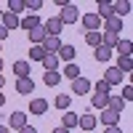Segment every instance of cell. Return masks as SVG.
Wrapping results in <instances>:
<instances>
[{
  "mask_svg": "<svg viewBox=\"0 0 133 133\" xmlns=\"http://www.w3.org/2000/svg\"><path fill=\"white\" fill-rule=\"evenodd\" d=\"M0 133H11V128L8 125H0Z\"/></svg>",
  "mask_w": 133,
  "mask_h": 133,
  "instance_id": "41",
  "label": "cell"
},
{
  "mask_svg": "<svg viewBox=\"0 0 133 133\" xmlns=\"http://www.w3.org/2000/svg\"><path fill=\"white\" fill-rule=\"evenodd\" d=\"M43 48H45V53H59L61 40H59V37H53V35H45V40H43Z\"/></svg>",
  "mask_w": 133,
  "mask_h": 133,
  "instance_id": "12",
  "label": "cell"
},
{
  "mask_svg": "<svg viewBox=\"0 0 133 133\" xmlns=\"http://www.w3.org/2000/svg\"><path fill=\"white\" fill-rule=\"evenodd\" d=\"M3 104H5V96H3V93H0V107H3Z\"/></svg>",
  "mask_w": 133,
  "mask_h": 133,
  "instance_id": "42",
  "label": "cell"
},
{
  "mask_svg": "<svg viewBox=\"0 0 133 133\" xmlns=\"http://www.w3.org/2000/svg\"><path fill=\"white\" fill-rule=\"evenodd\" d=\"M43 29H45V35H53V37H59V35H61V29H64V24L59 21V16H53V19H48L45 24H43Z\"/></svg>",
  "mask_w": 133,
  "mask_h": 133,
  "instance_id": "5",
  "label": "cell"
},
{
  "mask_svg": "<svg viewBox=\"0 0 133 133\" xmlns=\"http://www.w3.org/2000/svg\"><path fill=\"white\" fill-rule=\"evenodd\" d=\"M91 91H96V96H109V91H112V88H109L104 80H98L96 85H91Z\"/></svg>",
  "mask_w": 133,
  "mask_h": 133,
  "instance_id": "29",
  "label": "cell"
},
{
  "mask_svg": "<svg viewBox=\"0 0 133 133\" xmlns=\"http://www.w3.org/2000/svg\"><path fill=\"white\" fill-rule=\"evenodd\" d=\"M53 133H69V130H66V128H61V125H59V128H53Z\"/></svg>",
  "mask_w": 133,
  "mask_h": 133,
  "instance_id": "40",
  "label": "cell"
},
{
  "mask_svg": "<svg viewBox=\"0 0 133 133\" xmlns=\"http://www.w3.org/2000/svg\"><path fill=\"white\" fill-rule=\"evenodd\" d=\"M19 133H37V128H32V125H24V128H21Z\"/></svg>",
  "mask_w": 133,
  "mask_h": 133,
  "instance_id": "37",
  "label": "cell"
},
{
  "mask_svg": "<svg viewBox=\"0 0 133 133\" xmlns=\"http://www.w3.org/2000/svg\"><path fill=\"white\" fill-rule=\"evenodd\" d=\"M43 66H45V72H59V56L56 53H45Z\"/></svg>",
  "mask_w": 133,
  "mask_h": 133,
  "instance_id": "15",
  "label": "cell"
},
{
  "mask_svg": "<svg viewBox=\"0 0 133 133\" xmlns=\"http://www.w3.org/2000/svg\"><path fill=\"white\" fill-rule=\"evenodd\" d=\"M3 85H5V77H3V75H0V88H3Z\"/></svg>",
  "mask_w": 133,
  "mask_h": 133,
  "instance_id": "43",
  "label": "cell"
},
{
  "mask_svg": "<svg viewBox=\"0 0 133 133\" xmlns=\"http://www.w3.org/2000/svg\"><path fill=\"white\" fill-rule=\"evenodd\" d=\"M29 112L32 115H45L48 112V101H45V98H32V101H29Z\"/></svg>",
  "mask_w": 133,
  "mask_h": 133,
  "instance_id": "9",
  "label": "cell"
},
{
  "mask_svg": "<svg viewBox=\"0 0 133 133\" xmlns=\"http://www.w3.org/2000/svg\"><path fill=\"white\" fill-rule=\"evenodd\" d=\"M24 8L32 11V16H37V11L43 8V0H24Z\"/></svg>",
  "mask_w": 133,
  "mask_h": 133,
  "instance_id": "32",
  "label": "cell"
},
{
  "mask_svg": "<svg viewBox=\"0 0 133 133\" xmlns=\"http://www.w3.org/2000/svg\"><path fill=\"white\" fill-rule=\"evenodd\" d=\"M120 98H123V101L128 104L130 98H133V85H125V88H123V96H120Z\"/></svg>",
  "mask_w": 133,
  "mask_h": 133,
  "instance_id": "36",
  "label": "cell"
},
{
  "mask_svg": "<svg viewBox=\"0 0 133 133\" xmlns=\"http://www.w3.org/2000/svg\"><path fill=\"white\" fill-rule=\"evenodd\" d=\"M83 27H85V32H101V19L96 14H85L83 16Z\"/></svg>",
  "mask_w": 133,
  "mask_h": 133,
  "instance_id": "2",
  "label": "cell"
},
{
  "mask_svg": "<svg viewBox=\"0 0 133 133\" xmlns=\"http://www.w3.org/2000/svg\"><path fill=\"white\" fill-rule=\"evenodd\" d=\"M101 80H104L109 88H112V85H117V83H123V72H120L117 66H109V69L104 72V77H101Z\"/></svg>",
  "mask_w": 133,
  "mask_h": 133,
  "instance_id": "3",
  "label": "cell"
},
{
  "mask_svg": "<svg viewBox=\"0 0 133 133\" xmlns=\"http://www.w3.org/2000/svg\"><path fill=\"white\" fill-rule=\"evenodd\" d=\"M104 133H123V130H120V128H117V125H109V128H107V130H104Z\"/></svg>",
  "mask_w": 133,
  "mask_h": 133,
  "instance_id": "39",
  "label": "cell"
},
{
  "mask_svg": "<svg viewBox=\"0 0 133 133\" xmlns=\"http://www.w3.org/2000/svg\"><path fill=\"white\" fill-rule=\"evenodd\" d=\"M59 80H61V75L59 72H45V77H43V83H45V85H59Z\"/></svg>",
  "mask_w": 133,
  "mask_h": 133,
  "instance_id": "33",
  "label": "cell"
},
{
  "mask_svg": "<svg viewBox=\"0 0 133 133\" xmlns=\"http://www.w3.org/2000/svg\"><path fill=\"white\" fill-rule=\"evenodd\" d=\"M32 91H35V83H32V77H19V80H16V93L29 96Z\"/></svg>",
  "mask_w": 133,
  "mask_h": 133,
  "instance_id": "7",
  "label": "cell"
},
{
  "mask_svg": "<svg viewBox=\"0 0 133 133\" xmlns=\"http://www.w3.org/2000/svg\"><path fill=\"white\" fill-rule=\"evenodd\" d=\"M120 43V35H112V32H101V45H107V48H115Z\"/></svg>",
  "mask_w": 133,
  "mask_h": 133,
  "instance_id": "23",
  "label": "cell"
},
{
  "mask_svg": "<svg viewBox=\"0 0 133 133\" xmlns=\"http://www.w3.org/2000/svg\"><path fill=\"white\" fill-rule=\"evenodd\" d=\"M0 21H3V27L11 32V29H16L19 24H21V19L16 16V14H11V11H3V19H0Z\"/></svg>",
  "mask_w": 133,
  "mask_h": 133,
  "instance_id": "8",
  "label": "cell"
},
{
  "mask_svg": "<svg viewBox=\"0 0 133 133\" xmlns=\"http://www.w3.org/2000/svg\"><path fill=\"white\" fill-rule=\"evenodd\" d=\"M109 109H115V112L123 115V109H125V101L120 96H109Z\"/></svg>",
  "mask_w": 133,
  "mask_h": 133,
  "instance_id": "28",
  "label": "cell"
},
{
  "mask_svg": "<svg viewBox=\"0 0 133 133\" xmlns=\"http://www.w3.org/2000/svg\"><path fill=\"white\" fill-rule=\"evenodd\" d=\"M75 53H77V51H75L72 45H61V48H59V53H56V56H59V59H64V61H69V64H72V59H75Z\"/></svg>",
  "mask_w": 133,
  "mask_h": 133,
  "instance_id": "24",
  "label": "cell"
},
{
  "mask_svg": "<svg viewBox=\"0 0 133 133\" xmlns=\"http://www.w3.org/2000/svg\"><path fill=\"white\" fill-rule=\"evenodd\" d=\"M91 104H93L96 109H107V107H109V96H93Z\"/></svg>",
  "mask_w": 133,
  "mask_h": 133,
  "instance_id": "34",
  "label": "cell"
},
{
  "mask_svg": "<svg viewBox=\"0 0 133 133\" xmlns=\"http://www.w3.org/2000/svg\"><path fill=\"white\" fill-rule=\"evenodd\" d=\"M24 125H29L24 112H11V115H8V128H16V130H21Z\"/></svg>",
  "mask_w": 133,
  "mask_h": 133,
  "instance_id": "6",
  "label": "cell"
},
{
  "mask_svg": "<svg viewBox=\"0 0 133 133\" xmlns=\"http://www.w3.org/2000/svg\"><path fill=\"white\" fill-rule=\"evenodd\" d=\"M115 51H117V56H130V51H133V43H130V40H120L117 45H115Z\"/></svg>",
  "mask_w": 133,
  "mask_h": 133,
  "instance_id": "21",
  "label": "cell"
},
{
  "mask_svg": "<svg viewBox=\"0 0 133 133\" xmlns=\"http://www.w3.org/2000/svg\"><path fill=\"white\" fill-rule=\"evenodd\" d=\"M61 77H69V80H77V77H80V66H77L75 61H72V64H66V66H64V75H61Z\"/></svg>",
  "mask_w": 133,
  "mask_h": 133,
  "instance_id": "25",
  "label": "cell"
},
{
  "mask_svg": "<svg viewBox=\"0 0 133 133\" xmlns=\"http://www.w3.org/2000/svg\"><path fill=\"white\" fill-rule=\"evenodd\" d=\"M85 43L88 45H101V32H85Z\"/></svg>",
  "mask_w": 133,
  "mask_h": 133,
  "instance_id": "31",
  "label": "cell"
},
{
  "mask_svg": "<svg viewBox=\"0 0 133 133\" xmlns=\"http://www.w3.org/2000/svg\"><path fill=\"white\" fill-rule=\"evenodd\" d=\"M5 37H8V29H5V27H3V24H0V43H3V40H5Z\"/></svg>",
  "mask_w": 133,
  "mask_h": 133,
  "instance_id": "38",
  "label": "cell"
},
{
  "mask_svg": "<svg viewBox=\"0 0 133 133\" xmlns=\"http://www.w3.org/2000/svg\"><path fill=\"white\" fill-rule=\"evenodd\" d=\"M93 56H96V61H109V59H112V48L96 45V48H93Z\"/></svg>",
  "mask_w": 133,
  "mask_h": 133,
  "instance_id": "18",
  "label": "cell"
},
{
  "mask_svg": "<svg viewBox=\"0 0 133 133\" xmlns=\"http://www.w3.org/2000/svg\"><path fill=\"white\" fill-rule=\"evenodd\" d=\"M96 16H98V19H104V21H107V19H112V16H115V5H112V3H107V0H98V14H96Z\"/></svg>",
  "mask_w": 133,
  "mask_h": 133,
  "instance_id": "10",
  "label": "cell"
},
{
  "mask_svg": "<svg viewBox=\"0 0 133 133\" xmlns=\"http://www.w3.org/2000/svg\"><path fill=\"white\" fill-rule=\"evenodd\" d=\"M77 117H80V115H75V112H69V109H66L64 117H61V128H66V130L77 128Z\"/></svg>",
  "mask_w": 133,
  "mask_h": 133,
  "instance_id": "16",
  "label": "cell"
},
{
  "mask_svg": "<svg viewBox=\"0 0 133 133\" xmlns=\"http://www.w3.org/2000/svg\"><path fill=\"white\" fill-rule=\"evenodd\" d=\"M19 27H24V29H35V27H40V16H27V19H21V24Z\"/></svg>",
  "mask_w": 133,
  "mask_h": 133,
  "instance_id": "27",
  "label": "cell"
},
{
  "mask_svg": "<svg viewBox=\"0 0 133 133\" xmlns=\"http://www.w3.org/2000/svg\"><path fill=\"white\" fill-rule=\"evenodd\" d=\"M8 11L19 16V11H24V0H8Z\"/></svg>",
  "mask_w": 133,
  "mask_h": 133,
  "instance_id": "35",
  "label": "cell"
},
{
  "mask_svg": "<svg viewBox=\"0 0 133 133\" xmlns=\"http://www.w3.org/2000/svg\"><path fill=\"white\" fill-rule=\"evenodd\" d=\"M72 93H75V96H85V93H91V80H85V77H77V80H72Z\"/></svg>",
  "mask_w": 133,
  "mask_h": 133,
  "instance_id": "4",
  "label": "cell"
},
{
  "mask_svg": "<svg viewBox=\"0 0 133 133\" xmlns=\"http://www.w3.org/2000/svg\"><path fill=\"white\" fill-rule=\"evenodd\" d=\"M77 125H80L83 130H93V128H96V117H93L91 112H85V115L77 117Z\"/></svg>",
  "mask_w": 133,
  "mask_h": 133,
  "instance_id": "14",
  "label": "cell"
},
{
  "mask_svg": "<svg viewBox=\"0 0 133 133\" xmlns=\"http://www.w3.org/2000/svg\"><path fill=\"white\" fill-rule=\"evenodd\" d=\"M117 120H120V112H115V109H101V123L109 128V125H117Z\"/></svg>",
  "mask_w": 133,
  "mask_h": 133,
  "instance_id": "11",
  "label": "cell"
},
{
  "mask_svg": "<svg viewBox=\"0 0 133 133\" xmlns=\"http://www.w3.org/2000/svg\"><path fill=\"white\" fill-rule=\"evenodd\" d=\"M45 59V48L43 45H32L29 48V61H43Z\"/></svg>",
  "mask_w": 133,
  "mask_h": 133,
  "instance_id": "26",
  "label": "cell"
},
{
  "mask_svg": "<svg viewBox=\"0 0 133 133\" xmlns=\"http://www.w3.org/2000/svg\"><path fill=\"white\" fill-rule=\"evenodd\" d=\"M112 5H115V16H120V19L130 14V3L128 0H120V3H112Z\"/></svg>",
  "mask_w": 133,
  "mask_h": 133,
  "instance_id": "22",
  "label": "cell"
},
{
  "mask_svg": "<svg viewBox=\"0 0 133 133\" xmlns=\"http://www.w3.org/2000/svg\"><path fill=\"white\" fill-rule=\"evenodd\" d=\"M14 75L19 77H29V61H14Z\"/></svg>",
  "mask_w": 133,
  "mask_h": 133,
  "instance_id": "19",
  "label": "cell"
},
{
  "mask_svg": "<svg viewBox=\"0 0 133 133\" xmlns=\"http://www.w3.org/2000/svg\"><path fill=\"white\" fill-rule=\"evenodd\" d=\"M77 19H80V11H77V5H72V3L59 11V21L61 24H75Z\"/></svg>",
  "mask_w": 133,
  "mask_h": 133,
  "instance_id": "1",
  "label": "cell"
},
{
  "mask_svg": "<svg viewBox=\"0 0 133 133\" xmlns=\"http://www.w3.org/2000/svg\"><path fill=\"white\" fill-rule=\"evenodd\" d=\"M117 69L123 75H130L133 72V59L130 56H117Z\"/></svg>",
  "mask_w": 133,
  "mask_h": 133,
  "instance_id": "17",
  "label": "cell"
},
{
  "mask_svg": "<svg viewBox=\"0 0 133 133\" xmlns=\"http://www.w3.org/2000/svg\"><path fill=\"white\" fill-rule=\"evenodd\" d=\"M120 29H123V19H120V16H112V19L104 21V32H112V35H117Z\"/></svg>",
  "mask_w": 133,
  "mask_h": 133,
  "instance_id": "13",
  "label": "cell"
},
{
  "mask_svg": "<svg viewBox=\"0 0 133 133\" xmlns=\"http://www.w3.org/2000/svg\"><path fill=\"white\" fill-rule=\"evenodd\" d=\"M0 19H3V11H0Z\"/></svg>",
  "mask_w": 133,
  "mask_h": 133,
  "instance_id": "45",
  "label": "cell"
},
{
  "mask_svg": "<svg viewBox=\"0 0 133 133\" xmlns=\"http://www.w3.org/2000/svg\"><path fill=\"white\" fill-rule=\"evenodd\" d=\"M69 104H72V96H64V93L56 96V109H64V112H66V109H69Z\"/></svg>",
  "mask_w": 133,
  "mask_h": 133,
  "instance_id": "30",
  "label": "cell"
},
{
  "mask_svg": "<svg viewBox=\"0 0 133 133\" xmlns=\"http://www.w3.org/2000/svg\"><path fill=\"white\" fill-rule=\"evenodd\" d=\"M0 72H3V59H0Z\"/></svg>",
  "mask_w": 133,
  "mask_h": 133,
  "instance_id": "44",
  "label": "cell"
},
{
  "mask_svg": "<svg viewBox=\"0 0 133 133\" xmlns=\"http://www.w3.org/2000/svg\"><path fill=\"white\" fill-rule=\"evenodd\" d=\"M29 40H32V45H43V40H45V29H43V24L29 32Z\"/></svg>",
  "mask_w": 133,
  "mask_h": 133,
  "instance_id": "20",
  "label": "cell"
}]
</instances>
